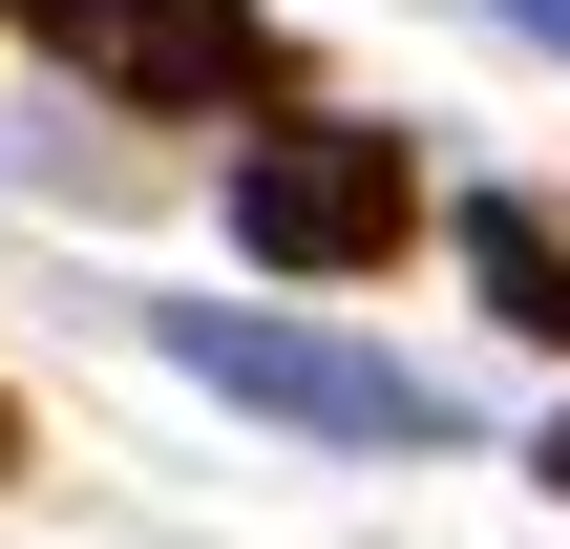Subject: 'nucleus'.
Returning <instances> with one entry per match:
<instances>
[{
    "label": "nucleus",
    "mask_w": 570,
    "mask_h": 549,
    "mask_svg": "<svg viewBox=\"0 0 570 549\" xmlns=\"http://www.w3.org/2000/svg\"><path fill=\"white\" fill-rule=\"evenodd\" d=\"M0 487H21V402H0Z\"/></svg>",
    "instance_id": "0eeeda50"
},
{
    "label": "nucleus",
    "mask_w": 570,
    "mask_h": 549,
    "mask_svg": "<svg viewBox=\"0 0 570 549\" xmlns=\"http://www.w3.org/2000/svg\"><path fill=\"white\" fill-rule=\"evenodd\" d=\"M529 465H550V508H570V423H550V444H529Z\"/></svg>",
    "instance_id": "423d86ee"
},
{
    "label": "nucleus",
    "mask_w": 570,
    "mask_h": 549,
    "mask_svg": "<svg viewBox=\"0 0 570 549\" xmlns=\"http://www.w3.org/2000/svg\"><path fill=\"white\" fill-rule=\"evenodd\" d=\"M148 360L169 381H212V402H254V423H296V444H465V402L423 381V360H381V339H338V317H275V296H148Z\"/></svg>",
    "instance_id": "f257e3e1"
},
{
    "label": "nucleus",
    "mask_w": 570,
    "mask_h": 549,
    "mask_svg": "<svg viewBox=\"0 0 570 549\" xmlns=\"http://www.w3.org/2000/svg\"><path fill=\"white\" fill-rule=\"evenodd\" d=\"M487 21H508V42H529V63H570V0H487Z\"/></svg>",
    "instance_id": "39448f33"
},
{
    "label": "nucleus",
    "mask_w": 570,
    "mask_h": 549,
    "mask_svg": "<svg viewBox=\"0 0 570 549\" xmlns=\"http://www.w3.org/2000/svg\"><path fill=\"white\" fill-rule=\"evenodd\" d=\"M465 275H487L508 339H550V360H570V212H550V190H465Z\"/></svg>",
    "instance_id": "20e7f679"
},
{
    "label": "nucleus",
    "mask_w": 570,
    "mask_h": 549,
    "mask_svg": "<svg viewBox=\"0 0 570 549\" xmlns=\"http://www.w3.org/2000/svg\"><path fill=\"white\" fill-rule=\"evenodd\" d=\"M402 233H423V148H402V127L296 106V127L233 148V254H254V275L338 296V275H402Z\"/></svg>",
    "instance_id": "f03ea898"
},
{
    "label": "nucleus",
    "mask_w": 570,
    "mask_h": 549,
    "mask_svg": "<svg viewBox=\"0 0 570 549\" xmlns=\"http://www.w3.org/2000/svg\"><path fill=\"white\" fill-rule=\"evenodd\" d=\"M63 85H106L127 127H212L275 85V0H0Z\"/></svg>",
    "instance_id": "7ed1b4c3"
}]
</instances>
